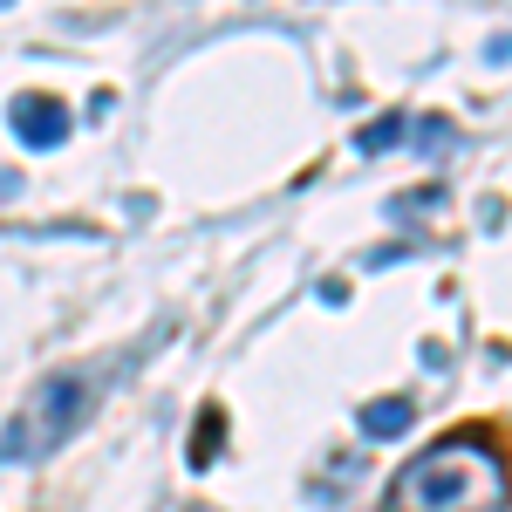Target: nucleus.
Listing matches in <instances>:
<instances>
[{"mask_svg":"<svg viewBox=\"0 0 512 512\" xmlns=\"http://www.w3.org/2000/svg\"><path fill=\"white\" fill-rule=\"evenodd\" d=\"M383 512H506V465L492 444L451 437L390 478Z\"/></svg>","mask_w":512,"mask_h":512,"instance_id":"nucleus-1","label":"nucleus"},{"mask_svg":"<svg viewBox=\"0 0 512 512\" xmlns=\"http://www.w3.org/2000/svg\"><path fill=\"white\" fill-rule=\"evenodd\" d=\"M96 410V390L82 369H62L28 390V403L0 424V465H41L55 444H69L82 431V417Z\"/></svg>","mask_w":512,"mask_h":512,"instance_id":"nucleus-2","label":"nucleus"},{"mask_svg":"<svg viewBox=\"0 0 512 512\" xmlns=\"http://www.w3.org/2000/svg\"><path fill=\"white\" fill-rule=\"evenodd\" d=\"M7 130H14L28 151H55V144L69 137V110H62L55 96L28 89V96H14V103H7Z\"/></svg>","mask_w":512,"mask_h":512,"instance_id":"nucleus-3","label":"nucleus"},{"mask_svg":"<svg viewBox=\"0 0 512 512\" xmlns=\"http://www.w3.org/2000/svg\"><path fill=\"white\" fill-rule=\"evenodd\" d=\"M417 424V403L410 396H376V403H362V437H403Z\"/></svg>","mask_w":512,"mask_h":512,"instance_id":"nucleus-4","label":"nucleus"},{"mask_svg":"<svg viewBox=\"0 0 512 512\" xmlns=\"http://www.w3.org/2000/svg\"><path fill=\"white\" fill-rule=\"evenodd\" d=\"M396 144H403V117H383V123H362V130H355V151H362V158L396 151Z\"/></svg>","mask_w":512,"mask_h":512,"instance_id":"nucleus-5","label":"nucleus"},{"mask_svg":"<svg viewBox=\"0 0 512 512\" xmlns=\"http://www.w3.org/2000/svg\"><path fill=\"white\" fill-rule=\"evenodd\" d=\"M219 437H226V417L205 403V410H198V437H192V465H212V444H219Z\"/></svg>","mask_w":512,"mask_h":512,"instance_id":"nucleus-6","label":"nucleus"}]
</instances>
